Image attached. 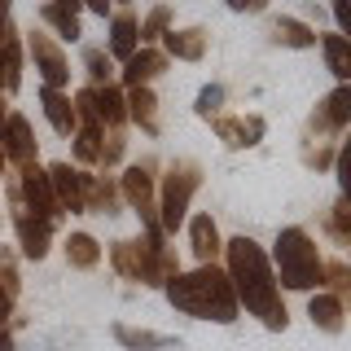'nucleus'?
I'll return each mask as SVG.
<instances>
[{"mask_svg":"<svg viewBox=\"0 0 351 351\" xmlns=\"http://www.w3.org/2000/svg\"><path fill=\"white\" fill-rule=\"evenodd\" d=\"M167 303L180 316H193V321H215V325H233L241 316L237 290L228 281V272L219 263H197L189 272H176V277L162 285Z\"/></svg>","mask_w":351,"mask_h":351,"instance_id":"nucleus-2","label":"nucleus"},{"mask_svg":"<svg viewBox=\"0 0 351 351\" xmlns=\"http://www.w3.org/2000/svg\"><path fill=\"white\" fill-rule=\"evenodd\" d=\"M75 114L80 128H128V93L123 84H88L75 93Z\"/></svg>","mask_w":351,"mask_h":351,"instance_id":"nucleus-7","label":"nucleus"},{"mask_svg":"<svg viewBox=\"0 0 351 351\" xmlns=\"http://www.w3.org/2000/svg\"><path fill=\"white\" fill-rule=\"evenodd\" d=\"M158 162L154 158H141V162H132V167L119 176V193H123V206H132L141 219V233H149V237H167L162 233V224H158Z\"/></svg>","mask_w":351,"mask_h":351,"instance_id":"nucleus-6","label":"nucleus"},{"mask_svg":"<svg viewBox=\"0 0 351 351\" xmlns=\"http://www.w3.org/2000/svg\"><path fill=\"white\" fill-rule=\"evenodd\" d=\"M325 233L338 241V246H351V202L338 197L334 206L325 211Z\"/></svg>","mask_w":351,"mask_h":351,"instance_id":"nucleus-31","label":"nucleus"},{"mask_svg":"<svg viewBox=\"0 0 351 351\" xmlns=\"http://www.w3.org/2000/svg\"><path fill=\"white\" fill-rule=\"evenodd\" d=\"M329 9H334L338 36H347V40H351V0H329Z\"/></svg>","mask_w":351,"mask_h":351,"instance_id":"nucleus-39","label":"nucleus"},{"mask_svg":"<svg viewBox=\"0 0 351 351\" xmlns=\"http://www.w3.org/2000/svg\"><path fill=\"white\" fill-rule=\"evenodd\" d=\"M228 9H233V14H263V9H268V0H224Z\"/></svg>","mask_w":351,"mask_h":351,"instance_id":"nucleus-40","label":"nucleus"},{"mask_svg":"<svg viewBox=\"0 0 351 351\" xmlns=\"http://www.w3.org/2000/svg\"><path fill=\"white\" fill-rule=\"evenodd\" d=\"M224 272H228V281H233L237 303L246 307V316H255V321L263 329H272V334H281V329L290 325L277 272H272V255L255 237L241 233L233 241H224Z\"/></svg>","mask_w":351,"mask_h":351,"instance_id":"nucleus-1","label":"nucleus"},{"mask_svg":"<svg viewBox=\"0 0 351 351\" xmlns=\"http://www.w3.org/2000/svg\"><path fill=\"white\" fill-rule=\"evenodd\" d=\"M49 5H58V9H71V14H80V9H84V0H49Z\"/></svg>","mask_w":351,"mask_h":351,"instance_id":"nucleus-42","label":"nucleus"},{"mask_svg":"<svg viewBox=\"0 0 351 351\" xmlns=\"http://www.w3.org/2000/svg\"><path fill=\"white\" fill-rule=\"evenodd\" d=\"M49 180L58 193L66 215H88V197H93V171L80 162H49Z\"/></svg>","mask_w":351,"mask_h":351,"instance_id":"nucleus-12","label":"nucleus"},{"mask_svg":"<svg viewBox=\"0 0 351 351\" xmlns=\"http://www.w3.org/2000/svg\"><path fill=\"white\" fill-rule=\"evenodd\" d=\"M84 71L93 84H114V58L106 49H84Z\"/></svg>","mask_w":351,"mask_h":351,"instance_id":"nucleus-35","label":"nucleus"},{"mask_svg":"<svg viewBox=\"0 0 351 351\" xmlns=\"http://www.w3.org/2000/svg\"><path fill=\"white\" fill-rule=\"evenodd\" d=\"M224 101H228V88L224 84H206L202 93H197V101H193V114L202 119V123H211L215 114H224Z\"/></svg>","mask_w":351,"mask_h":351,"instance_id":"nucleus-32","label":"nucleus"},{"mask_svg":"<svg viewBox=\"0 0 351 351\" xmlns=\"http://www.w3.org/2000/svg\"><path fill=\"white\" fill-rule=\"evenodd\" d=\"M0 154H5V162L14 171L40 162V141H36V132H31L27 114H18V110H9L5 123H0Z\"/></svg>","mask_w":351,"mask_h":351,"instance_id":"nucleus-13","label":"nucleus"},{"mask_svg":"<svg viewBox=\"0 0 351 351\" xmlns=\"http://www.w3.org/2000/svg\"><path fill=\"white\" fill-rule=\"evenodd\" d=\"M272 272H277V285L281 290H321L325 285V259H321V246L307 228L290 224L281 228L277 241H272Z\"/></svg>","mask_w":351,"mask_h":351,"instance_id":"nucleus-3","label":"nucleus"},{"mask_svg":"<svg viewBox=\"0 0 351 351\" xmlns=\"http://www.w3.org/2000/svg\"><path fill=\"white\" fill-rule=\"evenodd\" d=\"M321 290H329L338 303H343V312L351 321V263L347 259H325V285Z\"/></svg>","mask_w":351,"mask_h":351,"instance_id":"nucleus-27","label":"nucleus"},{"mask_svg":"<svg viewBox=\"0 0 351 351\" xmlns=\"http://www.w3.org/2000/svg\"><path fill=\"white\" fill-rule=\"evenodd\" d=\"M211 132L228 149H255L263 141V132H268V123H263V114H228L224 110V114L211 119Z\"/></svg>","mask_w":351,"mask_h":351,"instance_id":"nucleus-14","label":"nucleus"},{"mask_svg":"<svg viewBox=\"0 0 351 351\" xmlns=\"http://www.w3.org/2000/svg\"><path fill=\"white\" fill-rule=\"evenodd\" d=\"M347 128H351V84H334L307 114V136L329 141V136H343Z\"/></svg>","mask_w":351,"mask_h":351,"instance_id":"nucleus-10","label":"nucleus"},{"mask_svg":"<svg viewBox=\"0 0 351 351\" xmlns=\"http://www.w3.org/2000/svg\"><path fill=\"white\" fill-rule=\"evenodd\" d=\"M206 49H211V36H206L202 27H180V31H167L162 36V53L176 62H202L206 58Z\"/></svg>","mask_w":351,"mask_h":351,"instance_id":"nucleus-20","label":"nucleus"},{"mask_svg":"<svg viewBox=\"0 0 351 351\" xmlns=\"http://www.w3.org/2000/svg\"><path fill=\"white\" fill-rule=\"evenodd\" d=\"M307 321L321 329V334L338 338L347 329V312H343V303H338L329 290H312V294H307Z\"/></svg>","mask_w":351,"mask_h":351,"instance_id":"nucleus-19","label":"nucleus"},{"mask_svg":"<svg viewBox=\"0 0 351 351\" xmlns=\"http://www.w3.org/2000/svg\"><path fill=\"white\" fill-rule=\"evenodd\" d=\"M334 141H321V136H303V167H316V171H325V167H334Z\"/></svg>","mask_w":351,"mask_h":351,"instance_id":"nucleus-34","label":"nucleus"},{"mask_svg":"<svg viewBox=\"0 0 351 351\" xmlns=\"http://www.w3.org/2000/svg\"><path fill=\"white\" fill-rule=\"evenodd\" d=\"M197 189H202V162L197 158H171L167 171L158 176V224L167 237L189 219Z\"/></svg>","mask_w":351,"mask_h":351,"instance_id":"nucleus-5","label":"nucleus"},{"mask_svg":"<svg viewBox=\"0 0 351 351\" xmlns=\"http://www.w3.org/2000/svg\"><path fill=\"white\" fill-rule=\"evenodd\" d=\"M171 18H176L171 5H167V0H158V5H154L149 14L141 18V44H158V40L171 31Z\"/></svg>","mask_w":351,"mask_h":351,"instance_id":"nucleus-29","label":"nucleus"},{"mask_svg":"<svg viewBox=\"0 0 351 351\" xmlns=\"http://www.w3.org/2000/svg\"><path fill=\"white\" fill-rule=\"evenodd\" d=\"M5 197H18V202L27 206L31 215L49 219L53 228H58L62 219H66V211H62V202H58V193H53L49 167H40V162H31V167H22L18 176H9V184H5Z\"/></svg>","mask_w":351,"mask_h":351,"instance_id":"nucleus-8","label":"nucleus"},{"mask_svg":"<svg viewBox=\"0 0 351 351\" xmlns=\"http://www.w3.org/2000/svg\"><path fill=\"white\" fill-rule=\"evenodd\" d=\"M128 93V123H136L145 136H158L162 123H158V97L154 88H123Z\"/></svg>","mask_w":351,"mask_h":351,"instance_id":"nucleus-23","label":"nucleus"},{"mask_svg":"<svg viewBox=\"0 0 351 351\" xmlns=\"http://www.w3.org/2000/svg\"><path fill=\"white\" fill-rule=\"evenodd\" d=\"M40 106H44V119L58 136H75L80 132V114H75V97L66 88H40Z\"/></svg>","mask_w":351,"mask_h":351,"instance_id":"nucleus-17","label":"nucleus"},{"mask_svg":"<svg viewBox=\"0 0 351 351\" xmlns=\"http://www.w3.org/2000/svg\"><path fill=\"white\" fill-rule=\"evenodd\" d=\"M167 66H171V58L158 49V44H141V49L123 62V71H119V84H123V88H149L162 71H167Z\"/></svg>","mask_w":351,"mask_h":351,"instance_id":"nucleus-15","label":"nucleus"},{"mask_svg":"<svg viewBox=\"0 0 351 351\" xmlns=\"http://www.w3.org/2000/svg\"><path fill=\"white\" fill-rule=\"evenodd\" d=\"M0 228H5V211H0Z\"/></svg>","mask_w":351,"mask_h":351,"instance_id":"nucleus-44","label":"nucleus"},{"mask_svg":"<svg viewBox=\"0 0 351 351\" xmlns=\"http://www.w3.org/2000/svg\"><path fill=\"white\" fill-rule=\"evenodd\" d=\"M40 22H44V27H53V31H58V40H71V44L84 36V27H80V14H71V9H58V5H49V0L40 5Z\"/></svg>","mask_w":351,"mask_h":351,"instance_id":"nucleus-28","label":"nucleus"},{"mask_svg":"<svg viewBox=\"0 0 351 351\" xmlns=\"http://www.w3.org/2000/svg\"><path fill=\"white\" fill-rule=\"evenodd\" d=\"M22 44H27V58L36 62L44 88H66V84H71V58L62 53L58 36H49V31H27Z\"/></svg>","mask_w":351,"mask_h":351,"instance_id":"nucleus-9","label":"nucleus"},{"mask_svg":"<svg viewBox=\"0 0 351 351\" xmlns=\"http://www.w3.org/2000/svg\"><path fill=\"white\" fill-rule=\"evenodd\" d=\"M334 176H338V193H343V202H351V132H347V141L334 154Z\"/></svg>","mask_w":351,"mask_h":351,"instance_id":"nucleus-37","label":"nucleus"},{"mask_svg":"<svg viewBox=\"0 0 351 351\" xmlns=\"http://www.w3.org/2000/svg\"><path fill=\"white\" fill-rule=\"evenodd\" d=\"M123 211V193L110 176H93V197H88V215H119Z\"/></svg>","mask_w":351,"mask_h":351,"instance_id":"nucleus-26","label":"nucleus"},{"mask_svg":"<svg viewBox=\"0 0 351 351\" xmlns=\"http://www.w3.org/2000/svg\"><path fill=\"white\" fill-rule=\"evenodd\" d=\"M184 228H189V250L197 263H219L224 255V237H219V224L211 219V211H197L184 219Z\"/></svg>","mask_w":351,"mask_h":351,"instance_id":"nucleus-16","label":"nucleus"},{"mask_svg":"<svg viewBox=\"0 0 351 351\" xmlns=\"http://www.w3.org/2000/svg\"><path fill=\"white\" fill-rule=\"evenodd\" d=\"M110 268H114L123 281L162 290V285L180 272V259H176V250L167 246V237L141 233V237H132V241H114V246H110Z\"/></svg>","mask_w":351,"mask_h":351,"instance_id":"nucleus-4","label":"nucleus"},{"mask_svg":"<svg viewBox=\"0 0 351 351\" xmlns=\"http://www.w3.org/2000/svg\"><path fill=\"white\" fill-rule=\"evenodd\" d=\"M136 49H141V18L132 14V9H119V14H110V40H106V53H110L114 62H128Z\"/></svg>","mask_w":351,"mask_h":351,"instance_id":"nucleus-18","label":"nucleus"},{"mask_svg":"<svg viewBox=\"0 0 351 351\" xmlns=\"http://www.w3.org/2000/svg\"><path fill=\"white\" fill-rule=\"evenodd\" d=\"M0 281H5V290L14 294H22V272H18V250L14 246H0Z\"/></svg>","mask_w":351,"mask_h":351,"instance_id":"nucleus-36","label":"nucleus"},{"mask_svg":"<svg viewBox=\"0 0 351 351\" xmlns=\"http://www.w3.org/2000/svg\"><path fill=\"white\" fill-rule=\"evenodd\" d=\"M71 141H75V162L80 167H101V128H80Z\"/></svg>","mask_w":351,"mask_h":351,"instance_id":"nucleus-30","label":"nucleus"},{"mask_svg":"<svg viewBox=\"0 0 351 351\" xmlns=\"http://www.w3.org/2000/svg\"><path fill=\"white\" fill-rule=\"evenodd\" d=\"M110 334H114V343L123 347V351H184L180 338L154 334V329H136V325H123V321L110 329Z\"/></svg>","mask_w":351,"mask_h":351,"instance_id":"nucleus-22","label":"nucleus"},{"mask_svg":"<svg viewBox=\"0 0 351 351\" xmlns=\"http://www.w3.org/2000/svg\"><path fill=\"white\" fill-rule=\"evenodd\" d=\"M110 5H114V0H84V9H93L97 18H106V14H110Z\"/></svg>","mask_w":351,"mask_h":351,"instance_id":"nucleus-41","label":"nucleus"},{"mask_svg":"<svg viewBox=\"0 0 351 351\" xmlns=\"http://www.w3.org/2000/svg\"><path fill=\"white\" fill-rule=\"evenodd\" d=\"M268 40L281 44V49H316V44H321V31L307 27L303 18L281 14V18H268Z\"/></svg>","mask_w":351,"mask_h":351,"instance_id":"nucleus-21","label":"nucleus"},{"mask_svg":"<svg viewBox=\"0 0 351 351\" xmlns=\"http://www.w3.org/2000/svg\"><path fill=\"white\" fill-rule=\"evenodd\" d=\"M321 53H325V71L338 84H351V40L347 36H321Z\"/></svg>","mask_w":351,"mask_h":351,"instance_id":"nucleus-25","label":"nucleus"},{"mask_svg":"<svg viewBox=\"0 0 351 351\" xmlns=\"http://www.w3.org/2000/svg\"><path fill=\"white\" fill-rule=\"evenodd\" d=\"M14 303H18V299L5 290V281H0V329H14V325H18V312H14Z\"/></svg>","mask_w":351,"mask_h":351,"instance_id":"nucleus-38","label":"nucleus"},{"mask_svg":"<svg viewBox=\"0 0 351 351\" xmlns=\"http://www.w3.org/2000/svg\"><path fill=\"white\" fill-rule=\"evenodd\" d=\"M106 250L97 246V237L93 233H71L66 237V268H75V272H93L97 263H101Z\"/></svg>","mask_w":351,"mask_h":351,"instance_id":"nucleus-24","label":"nucleus"},{"mask_svg":"<svg viewBox=\"0 0 351 351\" xmlns=\"http://www.w3.org/2000/svg\"><path fill=\"white\" fill-rule=\"evenodd\" d=\"M9 224H14V233H18V255L22 259H49V250H53V233L58 228L49 224V219H40V215H31L27 206L18 202V197H9Z\"/></svg>","mask_w":351,"mask_h":351,"instance_id":"nucleus-11","label":"nucleus"},{"mask_svg":"<svg viewBox=\"0 0 351 351\" xmlns=\"http://www.w3.org/2000/svg\"><path fill=\"white\" fill-rule=\"evenodd\" d=\"M114 5H123V9H132V0H114Z\"/></svg>","mask_w":351,"mask_h":351,"instance_id":"nucleus-43","label":"nucleus"},{"mask_svg":"<svg viewBox=\"0 0 351 351\" xmlns=\"http://www.w3.org/2000/svg\"><path fill=\"white\" fill-rule=\"evenodd\" d=\"M123 154H128V132L123 128H106L101 132V171L119 167V162H123Z\"/></svg>","mask_w":351,"mask_h":351,"instance_id":"nucleus-33","label":"nucleus"}]
</instances>
